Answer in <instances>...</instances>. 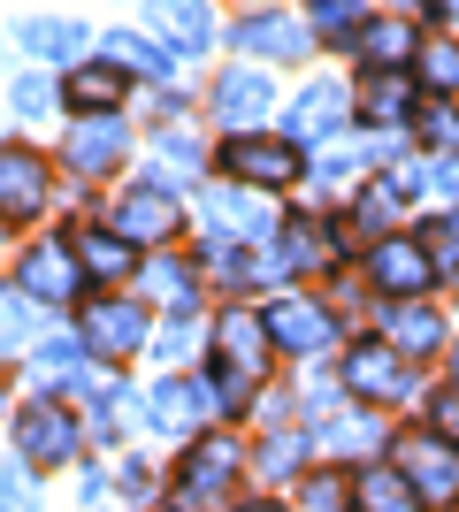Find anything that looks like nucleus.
I'll use <instances>...</instances> for the list:
<instances>
[{"label": "nucleus", "instance_id": "obj_1", "mask_svg": "<svg viewBox=\"0 0 459 512\" xmlns=\"http://www.w3.org/2000/svg\"><path fill=\"white\" fill-rule=\"evenodd\" d=\"M207 390H215V413H245L253 398H261L268 383V321L261 306H222L215 321H207Z\"/></svg>", "mask_w": 459, "mask_h": 512}, {"label": "nucleus", "instance_id": "obj_2", "mask_svg": "<svg viewBox=\"0 0 459 512\" xmlns=\"http://www.w3.org/2000/svg\"><path fill=\"white\" fill-rule=\"evenodd\" d=\"M383 451H391L383 467H391L398 482H406V497H414V505H429V512H452V505H459V444L444 436L437 421L398 428V436H391Z\"/></svg>", "mask_w": 459, "mask_h": 512}, {"label": "nucleus", "instance_id": "obj_3", "mask_svg": "<svg viewBox=\"0 0 459 512\" xmlns=\"http://www.w3.org/2000/svg\"><path fill=\"white\" fill-rule=\"evenodd\" d=\"M245 474H253V451H245L238 436H192V444H184V459H176L169 505H176V512H222Z\"/></svg>", "mask_w": 459, "mask_h": 512}, {"label": "nucleus", "instance_id": "obj_4", "mask_svg": "<svg viewBox=\"0 0 459 512\" xmlns=\"http://www.w3.org/2000/svg\"><path fill=\"white\" fill-rule=\"evenodd\" d=\"M268 321V352H284V360H329V352H345V321H337V306L314 299V291H276V299L261 306Z\"/></svg>", "mask_w": 459, "mask_h": 512}, {"label": "nucleus", "instance_id": "obj_5", "mask_svg": "<svg viewBox=\"0 0 459 512\" xmlns=\"http://www.w3.org/2000/svg\"><path fill=\"white\" fill-rule=\"evenodd\" d=\"M77 344H85L100 367H123L131 352L153 344V306L138 299V291H92V299L77 306Z\"/></svg>", "mask_w": 459, "mask_h": 512}, {"label": "nucleus", "instance_id": "obj_6", "mask_svg": "<svg viewBox=\"0 0 459 512\" xmlns=\"http://www.w3.org/2000/svg\"><path fill=\"white\" fill-rule=\"evenodd\" d=\"M337 390H345L360 413H398L414 398V367L398 360L383 337H352L345 352H337Z\"/></svg>", "mask_w": 459, "mask_h": 512}, {"label": "nucleus", "instance_id": "obj_7", "mask_svg": "<svg viewBox=\"0 0 459 512\" xmlns=\"http://www.w3.org/2000/svg\"><path fill=\"white\" fill-rule=\"evenodd\" d=\"M215 169H222V184H245V192L268 199V192H291L306 176V161L284 130H245V138H222L215 146Z\"/></svg>", "mask_w": 459, "mask_h": 512}, {"label": "nucleus", "instance_id": "obj_8", "mask_svg": "<svg viewBox=\"0 0 459 512\" xmlns=\"http://www.w3.org/2000/svg\"><path fill=\"white\" fill-rule=\"evenodd\" d=\"M8 444H16V467L54 474V467H69V459H77L85 428H77V413H69L62 398H23V406L8 413Z\"/></svg>", "mask_w": 459, "mask_h": 512}, {"label": "nucleus", "instance_id": "obj_9", "mask_svg": "<svg viewBox=\"0 0 459 512\" xmlns=\"http://www.w3.org/2000/svg\"><path fill=\"white\" fill-rule=\"evenodd\" d=\"M360 276H368V291L383 306L398 299H429L437 291V260H429V245H421L414 230H398V237H375V245H360Z\"/></svg>", "mask_w": 459, "mask_h": 512}, {"label": "nucleus", "instance_id": "obj_10", "mask_svg": "<svg viewBox=\"0 0 459 512\" xmlns=\"http://www.w3.org/2000/svg\"><path fill=\"white\" fill-rule=\"evenodd\" d=\"M16 291L31 306H77L85 299V268H77V253H69V237H31L16 253Z\"/></svg>", "mask_w": 459, "mask_h": 512}, {"label": "nucleus", "instance_id": "obj_11", "mask_svg": "<svg viewBox=\"0 0 459 512\" xmlns=\"http://www.w3.org/2000/svg\"><path fill=\"white\" fill-rule=\"evenodd\" d=\"M207 115H215L222 138H245V130H268V115H276V77L253 62L222 69L215 92H207Z\"/></svg>", "mask_w": 459, "mask_h": 512}, {"label": "nucleus", "instance_id": "obj_12", "mask_svg": "<svg viewBox=\"0 0 459 512\" xmlns=\"http://www.w3.org/2000/svg\"><path fill=\"white\" fill-rule=\"evenodd\" d=\"M123 153H131V123H123V115H77V123L62 130V169L77 176V184L115 176Z\"/></svg>", "mask_w": 459, "mask_h": 512}, {"label": "nucleus", "instance_id": "obj_13", "mask_svg": "<svg viewBox=\"0 0 459 512\" xmlns=\"http://www.w3.org/2000/svg\"><path fill=\"white\" fill-rule=\"evenodd\" d=\"M62 237H69V253H77V268H85L92 291H123V283L146 268V253H138L115 222H92V214H85V222H77V230H62Z\"/></svg>", "mask_w": 459, "mask_h": 512}, {"label": "nucleus", "instance_id": "obj_14", "mask_svg": "<svg viewBox=\"0 0 459 512\" xmlns=\"http://www.w3.org/2000/svg\"><path fill=\"white\" fill-rule=\"evenodd\" d=\"M199 222H207V245H261V237L284 230L276 207L261 192H245V184H215V192L199 199Z\"/></svg>", "mask_w": 459, "mask_h": 512}, {"label": "nucleus", "instance_id": "obj_15", "mask_svg": "<svg viewBox=\"0 0 459 512\" xmlns=\"http://www.w3.org/2000/svg\"><path fill=\"white\" fill-rule=\"evenodd\" d=\"M230 46H238L253 69H299L306 54H314V31H306V16H284V8H253V16L230 31Z\"/></svg>", "mask_w": 459, "mask_h": 512}, {"label": "nucleus", "instance_id": "obj_16", "mask_svg": "<svg viewBox=\"0 0 459 512\" xmlns=\"http://www.w3.org/2000/svg\"><path fill=\"white\" fill-rule=\"evenodd\" d=\"M46 192H54L46 153H31L23 138H0V222H8V230L39 222V214H46Z\"/></svg>", "mask_w": 459, "mask_h": 512}, {"label": "nucleus", "instance_id": "obj_17", "mask_svg": "<svg viewBox=\"0 0 459 512\" xmlns=\"http://www.w3.org/2000/svg\"><path fill=\"white\" fill-rule=\"evenodd\" d=\"M138 421L153 436H199V421H215V390H207V375H161L138 398Z\"/></svg>", "mask_w": 459, "mask_h": 512}, {"label": "nucleus", "instance_id": "obj_18", "mask_svg": "<svg viewBox=\"0 0 459 512\" xmlns=\"http://www.w3.org/2000/svg\"><path fill=\"white\" fill-rule=\"evenodd\" d=\"M383 329H375V337L391 344L398 360L406 367H421V360H444V352H452V321L437 314V299H398V306H383Z\"/></svg>", "mask_w": 459, "mask_h": 512}, {"label": "nucleus", "instance_id": "obj_19", "mask_svg": "<svg viewBox=\"0 0 459 512\" xmlns=\"http://www.w3.org/2000/svg\"><path fill=\"white\" fill-rule=\"evenodd\" d=\"M108 222H115L123 237H131L138 253H146V245H153V253H169V245H176V230H184V207H176V192H169V184H153V176H146V184H131V192L115 199V214H108Z\"/></svg>", "mask_w": 459, "mask_h": 512}, {"label": "nucleus", "instance_id": "obj_20", "mask_svg": "<svg viewBox=\"0 0 459 512\" xmlns=\"http://www.w3.org/2000/svg\"><path fill=\"white\" fill-rule=\"evenodd\" d=\"M352 115H360L368 130H414V115H421L414 69H360V85H352Z\"/></svg>", "mask_w": 459, "mask_h": 512}, {"label": "nucleus", "instance_id": "obj_21", "mask_svg": "<svg viewBox=\"0 0 459 512\" xmlns=\"http://www.w3.org/2000/svg\"><path fill=\"white\" fill-rule=\"evenodd\" d=\"M345 123H352V85H337V77H314V85L291 100L284 138H291V146H329Z\"/></svg>", "mask_w": 459, "mask_h": 512}, {"label": "nucleus", "instance_id": "obj_22", "mask_svg": "<svg viewBox=\"0 0 459 512\" xmlns=\"http://www.w3.org/2000/svg\"><path fill=\"white\" fill-rule=\"evenodd\" d=\"M16 46L31 54V69H77V62H92V31L77 16H23L16 23Z\"/></svg>", "mask_w": 459, "mask_h": 512}, {"label": "nucleus", "instance_id": "obj_23", "mask_svg": "<svg viewBox=\"0 0 459 512\" xmlns=\"http://www.w3.org/2000/svg\"><path fill=\"white\" fill-rule=\"evenodd\" d=\"M146 31L169 46L176 62L215 54V8H207V0H146Z\"/></svg>", "mask_w": 459, "mask_h": 512}, {"label": "nucleus", "instance_id": "obj_24", "mask_svg": "<svg viewBox=\"0 0 459 512\" xmlns=\"http://www.w3.org/2000/svg\"><path fill=\"white\" fill-rule=\"evenodd\" d=\"M123 100H131V77H123L115 62H100V54L62 77V107L69 115H123Z\"/></svg>", "mask_w": 459, "mask_h": 512}, {"label": "nucleus", "instance_id": "obj_25", "mask_svg": "<svg viewBox=\"0 0 459 512\" xmlns=\"http://www.w3.org/2000/svg\"><path fill=\"white\" fill-rule=\"evenodd\" d=\"M100 62H115L123 77H153V85H169V69H176V54L153 31H100V46H92Z\"/></svg>", "mask_w": 459, "mask_h": 512}, {"label": "nucleus", "instance_id": "obj_26", "mask_svg": "<svg viewBox=\"0 0 459 512\" xmlns=\"http://www.w3.org/2000/svg\"><path fill=\"white\" fill-rule=\"evenodd\" d=\"M414 54H421V23L368 16V31H360V69H414Z\"/></svg>", "mask_w": 459, "mask_h": 512}, {"label": "nucleus", "instance_id": "obj_27", "mask_svg": "<svg viewBox=\"0 0 459 512\" xmlns=\"http://www.w3.org/2000/svg\"><path fill=\"white\" fill-rule=\"evenodd\" d=\"M138 276H146V291H153V306H161V314H199V260L153 253Z\"/></svg>", "mask_w": 459, "mask_h": 512}, {"label": "nucleus", "instance_id": "obj_28", "mask_svg": "<svg viewBox=\"0 0 459 512\" xmlns=\"http://www.w3.org/2000/svg\"><path fill=\"white\" fill-rule=\"evenodd\" d=\"M414 85H421V100H452L459 92V31H421Z\"/></svg>", "mask_w": 459, "mask_h": 512}, {"label": "nucleus", "instance_id": "obj_29", "mask_svg": "<svg viewBox=\"0 0 459 512\" xmlns=\"http://www.w3.org/2000/svg\"><path fill=\"white\" fill-rule=\"evenodd\" d=\"M306 31H314V46H360L368 0H306Z\"/></svg>", "mask_w": 459, "mask_h": 512}, {"label": "nucleus", "instance_id": "obj_30", "mask_svg": "<svg viewBox=\"0 0 459 512\" xmlns=\"http://www.w3.org/2000/svg\"><path fill=\"white\" fill-rule=\"evenodd\" d=\"M153 153L169 161V169H161V184H169V192H176V184H192V176L207 169V146H199L184 123H161V130H153Z\"/></svg>", "mask_w": 459, "mask_h": 512}, {"label": "nucleus", "instance_id": "obj_31", "mask_svg": "<svg viewBox=\"0 0 459 512\" xmlns=\"http://www.w3.org/2000/svg\"><path fill=\"white\" fill-rule=\"evenodd\" d=\"M414 497H406V482H398L383 459H368V467H352V512H406Z\"/></svg>", "mask_w": 459, "mask_h": 512}, {"label": "nucleus", "instance_id": "obj_32", "mask_svg": "<svg viewBox=\"0 0 459 512\" xmlns=\"http://www.w3.org/2000/svg\"><path fill=\"white\" fill-rule=\"evenodd\" d=\"M345 222H352V237H360V245H375V237H398V199H391V184L375 176L368 192L345 207Z\"/></svg>", "mask_w": 459, "mask_h": 512}, {"label": "nucleus", "instance_id": "obj_33", "mask_svg": "<svg viewBox=\"0 0 459 512\" xmlns=\"http://www.w3.org/2000/svg\"><path fill=\"white\" fill-rule=\"evenodd\" d=\"M299 467H306V428H284L253 451V474H268V482H306Z\"/></svg>", "mask_w": 459, "mask_h": 512}, {"label": "nucleus", "instance_id": "obj_34", "mask_svg": "<svg viewBox=\"0 0 459 512\" xmlns=\"http://www.w3.org/2000/svg\"><path fill=\"white\" fill-rule=\"evenodd\" d=\"M414 138L429 146V161H459V107H444V100H421V115H414Z\"/></svg>", "mask_w": 459, "mask_h": 512}, {"label": "nucleus", "instance_id": "obj_35", "mask_svg": "<svg viewBox=\"0 0 459 512\" xmlns=\"http://www.w3.org/2000/svg\"><path fill=\"white\" fill-rule=\"evenodd\" d=\"M421 245H429V260H437V276H459V207L452 214H429V222H421Z\"/></svg>", "mask_w": 459, "mask_h": 512}, {"label": "nucleus", "instance_id": "obj_36", "mask_svg": "<svg viewBox=\"0 0 459 512\" xmlns=\"http://www.w3.org/2000/svg\"><path fill=\"white\" fill-rule=\"evenodd\" d=\"M31 321H39V306L23 299L16 283H0V352H23V344H31Z\"/></svg>", "mask_w": 459, "mask_h": 512}, {"label": "nucleus", "instance_id": "obj_37", "mask_svg": "<svg viewBox=\"0 0 459 512\" xmlns=\"http://www.w3.org/2000/svg\"><path fill=\"white\" fill-rule=\"evenodd\" d=\"M299 512H352V474L314 467V474H306V490H299Z\"/></svg>", "mask_w": 459, "mask_h": 512}, {"label": "nucleus", "instance_id": "obj_38", "mask_svg": "<svg viewBox=\"0 0 459 512\" xmlns=\"http://www.w3.org/2000/svg\"><path fill=\"white\" fill-rule=\"evenodd\" d=\"M8 107H16L23 123H31V115H54V107H62V85H54L46 69H23V77H16V92H8Z\"/></svg>", "mask_w": 459, "mask_h": 512}, {"label": "nucleus", "instance_id": "obj_39", "mask_svg": "<svg viewBox=\"0 0 459 512\" xmlns=\"http://www.w3.org/2000/svg\"><path fill=\"white\" fill-rule=\"evenodd\" d=\"M192 344H199V314H169L161 329H153V360H192Z\"/></svg>", "mask_w": 459, "mask_h": 512}, {"label": "nucleus", "instance_id": "obj_40", "mask_svg": "<svg viewBox=\"0 0 459 512\" xmlns=\"http://www.w3.org/2000/svg\"><path fill=\"white\" fill-rule=\"evenodd\" d=\"M360 169H368V153H360V146H322L306 176H314V184H352Z\"/></svg>", "mask_w": 459, "mask_h": 512}, {"label": "nucleus", "instance_id": "obj_41", "mask_svg": "<svg viewBox=\"0 0 459 512\" xmlns=\"http://www.w3.org/2000/svg\"><path fill=\"white\" fill-rule=\"evenodd\" d=\"M0 512H39V474L16 467V459L0 467Z\"/></svg>", "mask_w": 459, "mask_h": 512}, {"label": "nucleus", "instance_id": "obj_42", "mask_svg": "<svg viewBox=\"0 0 459 512\" xmlns=\"http://www.w3.org/2000/svg\"><path fill=\"white\" fill-rule=\"evenodd\" d=\"M115 490H123V505H146V497L161 490V474H153L146 459H131V467H123V482H115Z\"/></svg>", "mask_w": 459, "mask_h": 512}, {"label": "nucleus", "instance_id": "obj_43", "mask_svg": "<svg viewBox=\"0 0 459 512\" xmlns=\"http://www.w3.org/2000/svg\"><path fill=\"white\" fill-rule=\"evenodd\" d=\"M437 428L459 444V390H444V398H437Z\"/></svg>", "mask_w": 459, "mask_h": 512}, {"label": "nucleus", "instance_id": "obj_44", "mask_svg": "<svg viewBox=\"0 0 459 512\" xmlns=\"http://www.w3.org/2000/svg\"><path fill=\"white\" fill-rule=\"evenodd\" d=\"M100 497H108V474L92 467V474H85V482H77V505H85V512H92V505H100Z\"/></svg>", "mask_w": 459, "mask_h": 512}, {"label": "nucleus", "instance_id": "obj_45", "mask_svg": "<svg viewBox=\"0 0 459 512\" xmlns=\"http://www.w3.org/2000/svg\"><path fill=\"white\" fill-rule=\"evenodd\" d=\"M238 512H291V505H276V497H253V505H238Z\"/></svg>", "mask_w": 459, "mask_h": 512}, {"label": "nucleus", "instance_id": "obj_46", "mask_svg": "<svg viewBox=\"0 0 459 512\" xmlns=\"http://www.w3.org/2000/svg\"><path fill=\"white\" fill-rule=\"evenodd\" d=\"M444 375H452V390H459V344H452V352H444Z\"/></svg>", "mask_w": 459, "mask_h": 512}, {"label": "nucleus", "instance_id": "obj_47", "mask_svg": "<svg viewBox=\"0 0 459 512\" xmlns=\"http://www.w3.org/2000/svg\"><path fill=\"white\" fill-rule=\"evenodd\" d=\"M444 31H459V0H444Z\"/></svg>", "mask_w": 459, "mask_h": 512}, {"label": "nucleus", "instance_id": "obj_48", "mask_svg": "<svg viewBox=\"0 0 459 512\" xmlns=\"http://www.w3.org/2000/svg\"><path fill=\"white\" fill-rule=\"evenodd\" d=\"M253 8H268V0H253Z\"/></svg>", "mask_w": 459, "mask_h": 512}, {"label": "nucleus", "instance_id": "obj_49", "mask_svg": "<svg viewBox=\"0 0 459 512\" xmlns=\"http://www.w3.org/2000/svg\"><path fill=\"white\" fill-rule=\"evenodd\" d=\"M452 512H459V505H452Z\"/></svg>", "mask_w": 459, "mask_h": 512}]
</instances>
